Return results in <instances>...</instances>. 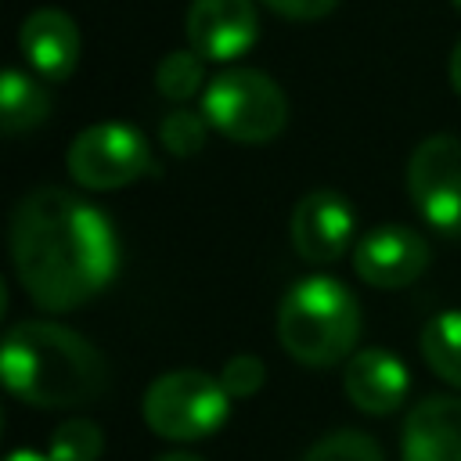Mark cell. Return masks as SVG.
<instances>
[{"instance_id": "obj_16", "label": "cell", "mask_w": 461, "mask_h": 461, "mask_svg": "<svg viewBox=\"0 0 461 461\" xmlns=\"http://www.w3.org/2000/svg\"><path fill=\"white\" fill-rule=\"evenodd\" d=\"M155 86L166 101L184 104L191 101L205 83V58L194 50H169L155 68Z\"/></svg>"}, {"instance_id": "obj_23", "label": "cell", "mask_w": 461, "mask_h": 461, "mask_svg": "<svg viewBox=\"0 0 461 461\" xmlns=\"http://www.w3.org/2000/svg\"><path fill=\"white\" fill-rule=\"evenodd\" d=\"M7 461H50V457H47V454H36V450H25V447H22V450H11V454H7Z\"/></svg>"}, {"instance_id": "obj_18", "label": "cell", "mask_w": 461, "mask_h": 461, "mask_svg": "<svg viewBox=\"0 0 461 461\" xmlns=\"http://www.w3.org/2000/svg\"><path fill=\"white\" fill-rule=\"evenodd\" d=\"M209 130H212V126L205 122V115H198V112H191V108H173V112L162 119L158 137H162V148H166L169 155L191 158V155H198V151L205 148Z\"/></svg>"}, {"instance_id": "obj_5", "label": "cell", "mask_w": 461, "mask_h": 461, "mask_svg": "<svg viewBox=\"0 0 461 461\" xmlns=\"http://www.w3.org/2000/svg\"><path fill=\"white\" fill-rule=\"evenodd\" d=\"M230 396L220 385L216 375L184 367V371H169L158 375L140 400V418L144 425L173 443H194L212 436L216 429H223L227 414H230Z\"/></svg>"}, {"instance_id": "obj_10", "label": "cell", "mask_w": 461, "mask_h": 461, "mask_svg": "<svg viewBox=\"0 0 461 461\" xmlns=\"http://www.w3.org/2000/svg\"><path fill=\"white\" fill-rule=\"evenodd\" d=\"M184 29L205 61H234L259 36V11L252 0H191Z\"/></svg>"}, {"instance_id": "obj_7", "label": "cell", "mask_w": 461, "mask_h": 461, "mask_svg": "<svg viewBox=\"0 0 461 461\" xmlns=\"http://www.w3.org/2000/svg\"><path fill=\"white\" fill-rule=\"evenodd\" d=\"M407 194L443 238H461V137L432 133L407 158Z\"/></svg>"}, {"instance_id": "obj_8", "label": "cell", "mask_w": 461, "mask_h": 461, "mask_svg": "<svg viewBox=\"0 0 461 461\" xmlns=\"http://www.w3.org/2000/svg\"><path fill=\"white\" fill-rule=\"evenodd\" d=\"M432 263V245L421 230L407 223H382L353 245V270L371 288H403L414 285Z\"/></svg>"}, {"instance_id": "obj_15", "label": "cell", "mask_w": 461, "mask_h": 461, "mask_svg": "<svg viewBox=\"0 0 461 461\" xmlns=\"http://www.w3.org/2000/svg\"><path fill=\"white\" fill-rule=\"evenodd\" d=\"M421 357L432 375L461 389V310H443L421 328Z\"/></svg>"}, {"instance_id": "obj_6", "label": "cell", "mask_w": 461, "mask_h": 461, "mask_svg": "<svg viewBox=\"0 0 461 461\" xmlns=\"http://www.w3.org/2000/svg\"><path fill=\"white\" fill-rule=\"evenodd\" d=\"M65 166L68 176L86 191H119L148 173L151 144L133 122L104 119L72 137Z\"/></svg>"}, {"instance_id": "obj_3", "label": "cell", "mask_w": 461, "mask_h": 461, "mask_svg": "<svg viewBox=\"0 0 461 461\" xmlns=\"http://www.w3.org/2000/svg\"><path fill=\"white\" fill-rule=\"evenodd\" d=\"M360 339L357 295L328 274L295 281L277 306V342L303 367H331L349 360Z\"/></svg>"}, {"instance_id": "obj_12", "label": "cell", "mask_w": 461, "mask_h": 461, "mask_svg": "<svg viewBox=\"0 0 461 461\" xmlns=\"http://www.w3.org/2000/svg\"><path fill=\"white\" fill-rule=\"evenodd\" d=\"M342 389H346V400L364 414H375V418L396 414L411 393V371L393 349H382V346L357 349L346 360Z\"/></svg>"}, {"instance_id": "obj_9", "label": "cell", "mask_w": 461, "mask_h": 461, "mask_svg": "<svg viewBox=\"0 0 461 461\" xmlns=\"http://www.w3.org/2000/svg\"><path fill=\"white\" fill-rule=\"evenodd\" d=\"M353 230L357 216L349 198H342L331 187H317L303 194L288 216V238L299 259L306 263H335L353 249Z\"/></svg>"}, {"instance_id": "obj_21", "label": "cell", "mask_w": 461, "mask_h": 461, "mask_svg": "<svg viewBox=\"0 0 461 461\" xmlns=\"http://www.w3.org/2000/svg\"><path fill=\"white\" fill-rule=\"evenodd\" d=\"M259 4L288 22H317V18L331 14L339 0H259Z\"/></svg>"}, {"instance_id": "obj_13", "label": "cell", "mask_w": 461, "mask_h": 461, "mask_svg": "<svg viewBox=\"0 0 461 461\" xmlns=\"http://www.w3.org/2000/svg\"><path fill=\"white\" fill-rule=\"evenodd\" d=\"M403 461H461V396L418 400L400 429Z\"/></svg>"}, {"instance_id": "obj_20", "label": "cell", "mask_w": 461, "mask_h": 461, "mask_svg": "<svg viewBox=\"0 0 461 461\" xmlns=\"http://www.w3.org/2000/svg\"><path fill=\"white\" fill-rule=\"evenodd\" d=\"M216 378H220V385L227 389L230 400H249V396H256V393L263 389L267 367H263L259 357H252V353H238V357H230V360L220 367Z\"/></svg>"}, {"instance_id": "obj_14", "label": "cell", "mask_w": 461, "mask_h": 461, "mask_svg": "<svg viewBox=\"0 0 461 461\" xmlns=\"http://www.w3.org/2000/svg\"><path fill=\"white\" fill-rule=\"evenodd\" d=\"M47 115H50V94H47V86L32 72H22V68L7 65L4 76H0V119H4V133L7 137L32 133Z\"/></svg>"}, {"instance_id": "obj_19", "label": "cell", "mask_w": 461, "mask_h": 461, "mask_svg": "<svg viewBox=\"0 0 461 461\" xmlns=\"http://www.w3.org/2000/svg\"><path fill=\"white\" fill-rule=\"evenodd\" d=\"M299 461H385V457H382V447L367 432L339 429L317 439Z\"/></svg>"}, {"instance_id": "obj_22", "label": "cell", "mask_w": 461, "mask_h": 461, "mask_svg": "<svg viewBox=\"0 0 461 461\" xmlns=\"http://www.w3.org/2000/svg\"><path fill=\"white\" fill-rule=\"evenodd\" d=\"M447 72H450V86H454V94H461V36H457V43H454V50H450V65H447Z\"/></svg>"}, {"instance_id": "obj_4", "label": "cell", "mask_w": 461, "mask_h": 461, "mask_svg": "<svg viewBox=\"0 0 461 461\" xmlns=\"http://www.w3.org/2000/svg\"><path fill=\"white\" fill-rule=\"evenodd\" d=\"M202 115L227 140L267 144L288 122V97L259 68H223L202 90Z\"/></svg>"}, {"instance_id": "obj_24", "label": "cell", "mask_w": 461, "mask_h": 461, "mask_svg": "<svg viewBox=\"0 0 461 461\" xmlns=\"http://www.w3.org/2000/svg\"><path fill=\"white\" fill-rule=\"evenodd\" d=\"M155 461H202V457L198 454H187V450H169V454H162Z\"/></svg>"}, {"instance_id": "obj_1", "label": "cell", "mask_w": 461, "mask_h": 461, "mask_svg": "<svg viewBox=\"0 0 461 461\" xmlns=\"http://www.w3.org/2000/svg\"><path fill=\"white\" fill-rule=\"evenodd\" d=\"M11 263L40 310L68 313L115 277L119 234L97 205L43 184L11 212Z\"/></svg>"}, {"instance_id": "obj_17", "label": "cell", "mask_w": 461, "mask_h": 461, "mask_svg": "<svg viewBox=\"0 0 461 461\" xmlns=\"http://www.w3.org/2000/svg\"><path fill=\"white\" fill-rule=\"evenodd\" d=\"M104 450V432L90 418H68L50 432V461H97Z\"/></svg>"}, {"instance_id": "obj_25", "label": "cell", "mask_w": 461, "mask_h": 461, "mask_svg": "<svg viewBox=\"0 0 461 461\" xmlns=\"http://www.w3.org/2000/svg\"><path fill=\"white\" fill-rule=\"evenodd\" d=\"M450 4H454V7H457V11H461V0H450Z\"/></svg>"}, {"instance_id": "obj_2", "label": "cell", "mask_w": 461, "mask_h": 461, "mask_svg": "<svg viewBox=\"0 0 461 461\" xmlns=\"http://www.w3.org/2000/svg\"><path fill=\"white\" fill-rule=\"evenodd\" d=\"M4 385L32 407H79L104 393L108 364L94 342L54 321H18L0 346Z\"/></svg>"}, {"instance_id": "obj_11", "label": "cell", "mask_w": 461, "mask_h": 461, "mask_svg": "<svg viewBox=\"0 0 461 461\" xmlns=\"http://www.w3.org/2000/svg\"><path fill=\"white\" fill-rule=\"evenodd\" d=\"M18 50L40 79L61 83L76 72L83 54L79 25L61 7H36L18 25Z\"/></svg>"}]
</instances>
